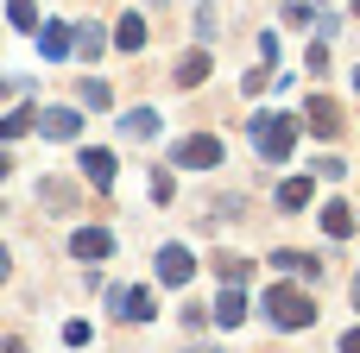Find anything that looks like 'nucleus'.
I'll list each match as a JSON object with an SVG mask.
<instances>
[{
    "label": "nucleus",
    "instance_id": "f257e3e1",
    "mask_svg": "<svg viewBox=\"0 0 360 353\" xmlns=\"http://www.w3.org/2000/svg\"><path fill=\"white\" fill-rule=\"evenodd\" d=\"M297 126L304 120H291V114H253V152L266 164H285L297 152Z\"/></svg>",
    "mask_w": 360,
    "mask_h": 353
},
{
    "label": "nucleus",
    "instance_id": "5701e85b",
    "mask_svg": "<svg viewBox=\"0 0 360 353\" xmlns=\"http://www.w3.org/2000/svg\"><path fill=\"white\" fill-rule=\"evenodd\" d=\"M89 335H95V328H89V322H63V341H70V347H82V341H89Z\"/></svg>",
    "mask_w": 360,
    "mask_h": 353
},
{
    "label": "nucleus",
    "instance_id": "ddd939ff",
    "mask_svg": "<svg viewBox=\"0 0 360 353\" xmlns=\"http://www.w3.org/2000/svg\"><path fill=\"white\" fill-rule=\"evenodd\" d=\"M114 171H120V164H114V152H101V145H89V152H82V177H89V183H101V189H108V183H114Z\"/></svg>",
    "mask_w": 360,
    "mask_h": 353
},
{
    "label": "nucleus",
    "instance_id": "20e7f679",
    "mask_svg": "<svg viewBox=\"0 0 360 353\" xmlns=\"http://www.w3.org/2000/svg\"><path fill=\"white\" fill-rule=\"evenodd\" d=\"M152 309H158V303H152L146 284H120V291H114V322H152Z\"/></svg>",
    "mask_w": 360,
    "mask_h": 353
},
{
    "label": "nucleus",
    "instance_id": "9d476101",
    "mask_svg": "<svg viewBox=\"0 0 360 353\" xmlns=\"http://www.w3.org/2000/svg\"><path fill=\"white\" fill-rule=\"evenodd\" d=\"M38 133H44V139H76L82 120H76V107H44V114H38Z\"/></svg>",
    "mask_w": 360,
    "mask_h": 353
},
{
    "label": "nucleus",
    "instance_id": "393cba45",
    "mask_svg": "<svg viewBox=\"0 0 360 353\" xmlns=\"http://www.w3.org/2000/svg\"><path fill=\"white\" fill-rule=\"evenodd\" d=\"M6 278H13V259H6V246H0V284H6Z\"/></svg>",
    "mask_w": 360,
    "mask_h": 353
},
{
    "label": "nucleus",
    "instance_id": "412c9836",
    "mask_svg": "<svg viewBox=\"0 0 360 353\" xmlns=\"http://www.w3.org/2000/svg\"><path fill=\"white\" fill-rule=\"evenodd\" d=\"M25 126H38V114H32V107H13V114L0 120V139H19Z\"/></svg>",
    "mask_w": 360,
    "mask_h": 353
},
{
    "label": "nucleus",
    "instance_id": "c756f323",
    "mask_svg": "<svg viewBox=\"0 0 360 353\" xmlns=\"http://www.w3.org/2000/svg\"><path fill=\"white\" fill-rule=\"evenodd\" d=\"M354 88H360V69H354Z\"/></svg>",
    "mask_w": 360,
    "mask_h": 353
},
{
    "label": "nucleus",
    "instance_id": "2eb2a0df",
    "mask_svg": "<svg viewBox=\"0 0 360 353\" xmlns=\"http://www.w3.org/2000/svg\"><path fill=\"white\" fill-rule=\"evenodd\" d=\"M323 234H329V240H354V208H348V202H329V208H323Z\"/></svg>",
    "mask_w": 360,
    "mask_h": 353
},
{
    "label": "nucleus",
    "instance_id": "bb28decb",
    "mask_svg": "<svg viewBox=\"0 0 360 353\" xmlns=\"http://www.w3.org/2000/svg\"><path fill=\"white\" fill-rule=\"evenodd\" d=\"M6 171H13V158H6V152H0V177H6Z\"/></svg>",
    "mask_w": 360,
    "mask_h": 353
},
{
    "label": "nucleus",
    "instance_id": "4468645a",
    "mask_svg": "<svg viewBox=\"0 0 360 353\" xmlns=\"http://www.w3.org/2000/svg\"><path fill=\"white\" fill-rule=\"evenodd\" d=\"M310 196H316V183H310V177H291V183H278V208H285V215L310 208Z\"/></svg>",
    "mask_w": 360,
    "mask_h": 353
},
{
    "label": "nucleus",
    "instance_id": "f8f14e48",
    "mask_svg": "<svg viewBox=\"0 0 360 353\" xmlns=\"http://www.w3.org/2000/svg\"><path fill=\"white\" fill-rule=\"evenodd\" d=\"M215 322H221V328H240V322H247V291H240V284H228V291L215 297Z\"/></svg>",
    "mask_w": 360,
    "mask_h": 353
},
{
    "label": "nucleus",
    "instance_id": "1a4fd4ad",
    "mask_svg": "<svg viewBox=\"0 0 360 353\" xmlns=\"http://www.w3.org/2000/svg\"><path fill=\"white\" fill-rule=\"evenodd\" d=\"M38 51H44L51 63H57V57H70V51H76V25H57V19H51V25H38Z\"/></svg>",
    "mask_w": 360,
    "mask_h": 353
},
{
    "label": "nucleus",
    "instance_id": "a211bd4d",
    "mask_svg": "<svg viewBox=\"0 0 360 353\" xmlns=\"http://www.w3.org/2000/svg\"><path fill=\"white\" fill-rule=\"evenodd\" d=\"M120 126H127L133 139H152V133H158V114H152V107H133V114H127Z\"/></svg>",
    "mask_w": 360,
    "mask_h": 353
},
{
    "label": "nucleus",
    "instance_id": "c85d7f7f",
    "mask_svg": "<svg viewBox=\"0 0 360 353\" xmlns=\"http://www.w3.org/2000/svg\"><path fill=\"white\" fill-rule=\"evenodd\" d=\"M6 95H13V82H0V101H6Z\"/></svg>",
    "mask_w": 360,
    "mask_h": 353
},
{
    "label": "nucleus",
    "instance_id": "7c9ffc66",
    "mask_svg": "<svg viewBox=\"0 0 360 353\" xmlns=\"http://www.w3.org/2000/svg\"><path fill=\"white\" fill-rule=\"evenodd\" d=\"M354 13H360V0H354Z\"/></svg>",
    "mask_w": 360,
    "mask_h": 353
},
{
    "label": "nucleus",
    "instance_id": "dca6fc26",
    "mask_svg": "<svg viewBox=\"0 0 360 353\" xmlns=\"http://www.w3.org/2000/svg\"><path fill=\"white\" fill-rule=\"evenodd\" d=\"M209 265H215V278H228V284H247V278H253V259H240V253H215Z\"/></svg>",
    "mask_w": 360,
    "mask_h": 353
},
{
    "label": "nucleus",
    "instance_id": "cd10ccee",
    "mask_svg": "<svg viewBox=\"0 0 360 353\" xmlns=\"http://www.w3.org/2000/svg\"><path fill=\"white\" fill-rule=\"evenodd\" d=\"M348 291H354V309H360V278H354V284H348Z\"/></svg>",
    "mask_w": 360,
    "mask_h": 353
},
{
    "label": "nucleus",
    "instance_id": "9b49d317",
    "mask_svg": "<svg viewBox=\"0 0 360 353\" xmlns=\"http://www.w3.org/2000/svg\"><path fill=\"white\" fill-rule=\"evenodd\" d=\"M209 69H215V63H209V51H184V57H177V88H202V82H209Z\"/></svg>",
    "mask_w": 360,
    "mask_h": 353
},
{
    "label": "nucleus",
    "instance_id": "f03ea898",
    "mask_svg": "<svg viewBox=\"0 0 360 353\" xmlns=\"http://www.w3.org/2000/svg\"><path fill=\"white\" fill-rule=\"evenodd\" d=\"M266 316H272L278 328H291V335H297V328H310V322H316V297H310V291H297V284H272V291H266Z\"/></svg>",
    "mask_w": 360,
    "mask_h": 353
},
{
    "label": "nucleus",
    "instance_id": "b1692460",
    "mask_svg": "<svg viewBox=\"0 0 360 353\" xmlns=\"http://www.w3.org/2000/svg\"><path fill=\"white\" fill-rule=\"evenodd\" d=\"M342 353H360V328H348V335H342Z\"/></svg>",
    "mask_w": 360,
    "mask_h": 353
},
{
    "label": "nucleus",
    "instance_id": "7ed1b4c3",
    "mask_svg": "<svg viewBox=\"0 0 360 353\" xmlns=\"http://www.w3.org/2000/svg\"><path fill=\"white\" fill-rule=\"evenodd\" d=\"M342 126H348L342 101H329V95H310V101H304V133H316V139H342Z\"/></svg>",
    "mask_w": 360,
    "mask_h": 353
},
{
    "label": "nucleus",
    "instance_id": "0eeeda50",
    "mask_svg": "<svg viewBox=\"0 0 360 353\" xmlns=\"http://www.w3.org/2000/svg\"><path fill=\"white\" fill-rule=\"evenodd\" d=\"M70 253H76L82 265H95V259L114 253V234H101V227H76V234H70Z\"/></svg>",
    "mask_w": 360,
    "mask_h": 353
},
{
    "label": "nucleus",
    "instance_id": "a878e982",
    "mask_svg": "<svg viewBox=\"0 0 360 353\" xmlns=\"http://www.w3.org/2000/svg\"><path fill=\"white\" fill-rule=\"evenodd\" d=\"M0 353H25V341H0Z\"/></svg>",
    "mask_w": 360,
    "mask_h": 353
},
{
    "label": "nucleus",
    "instance_id": "423d86ee",
    "mask_svg": "<svg viewBox=\"0 0 360 353\" xmlns=\"http://www.w3.org/2000/svg\"><path fill=\"white\" fill-rule=\"evenodd\" d=\"M158 278H165V284H190V278H196L190 246H177V240H171V246H158Z\"/></svg>",
    "mask_w": 360,
    "mask_h": 353
},
{
    "label": "nucleus",
    "instance_id": "6e6552de",
    "mask_svg": "<svg viewBox=\"0 0 360 353\" xmlns=\"http://www.w3.org/2000/svg\"><path fill=\"white\" fill-rule=\"evenodd\" d=\"M272 265H278L285 278H323V259H316V253H297V246H278Z\"/></svg>",
    "mask_w": 360,
    "mask_h": 353
},
{
    "label": "nucleus",
    "instance_id": "4be33fe9",
    "mask_svg": "<svg viewBox=\"0 0 360 353\" xmlns=\"http://www.w3.org/2000/svg\"><path fill=\"white\" fill-rule=\"evenodd\" d=\"M76 57H101V25H76Z\"/></svg>",
    "mask_w": 360,
    "mask_h": 353
},
{
    "label": "nucleus",
    "instance_id": "f3484780",
    "mask_svg": "<svg viewBox=\"0 0 360 353\" xmlns=\"http://www.w3.org/2000/svg\"><path fill=\"white\" fill-rule=\"evenodd\" d=\"M114 44H120V51H146V19H139V13H127V19L114 25Z\"/></svg>",
    "mask_w": 360,
    "mask_h": 353
},
{
    "label": "nucleus",
    "instance_id": "39448f33",
    "mask_svg": "<svg viewBox=\"0 0 360 353\" xmlns=\"http://www.w3.org/2000/svg\"><path fill=\"white\" fill-rule=\"evenodd\" d=\"M177 164H190V171H215V164H221V139H209V133L184 139V145H177Z\"/></svg>",
    "mask_w": 360,
    "mask_h": 353
},
{
    "label": "nucleus",
    "instance_id": "6ab92c4d",
    "mask_svg": "<svg viewBox=\"0 0 360 353\" xmlns=\"http://www.w3.org/2000/svg\"><path fill=\"white\" fill-rule=\"evenodd\" d=\"M6 19H13L19 32H38V6H32V0H6Z\"/></svg>",
    "mask_w": 360,
    "mask_h": 353
},
{
    "label": "nucleus",
    "instance_id": "aec40b11",
    "mask_svg": "<svg viewBox=\"0 0 360 353\" xmlns=\"http://www.w3.org/2000/svg\"><path fill=\"white\" fill-rule=\"evenodd\" d=\"M76 95H82V107H114V88H108V82H95V76H89Z\"/></svg>",
    "mask_w": 360,
    "mask_h": 353
}]
</instances>
